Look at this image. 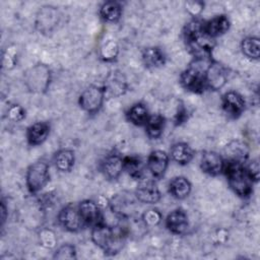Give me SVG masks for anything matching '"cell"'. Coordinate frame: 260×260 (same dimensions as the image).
<instances>
[{
  "label": "cell",
  "instance_id": "obj_40",
  "mask_svg": "<svg viewBox=\"0 0 260 260\" xmlns=\"http://www.w3.org/2000/svg\"><path fill=\"white\" fill-rule=\"evenodd\" d=\"M187 110L184 108V106H180L178 109V112L175 116V124L176 125H180L182 123H184L187 120Z\"/></svg>",
  "mask_w": 260,
  "mask_h": 260
},
{
  "label": "cell",
  "instance_id": "obj_7",
  "mask_svg": "<svg viewBox=\"0 0 260 260\" xmlns=\"http://www.w3.org/2000/svg\"><path fill=\"white\" fill-rule=\"evenodd\" d=\"M105 95L106 94L103 87L91 85L81 92L78 103L82 110L89 114H94L102 108Z\"/></svg>",
  "mask_w": 260,
  "mask_h": 260
},
{
  "label": "cell",
  "instance_id": "obj_38",
  "mask_svg": "<svg viewBox=\"0 0 260 260\" xmlns=\"http://www.w3.org/2000/svg\"><path fill=\"white\" fill-rule=\"evenodd\" d=\"M186 9L187 11L193 15V16H197L201 13V11L204 9V3L201 1H188L186 2Z\"/></svg>",
  "mask_w": 260,
  "mask_h": 260
},
{
  "label": "cell",
  "instance_id": "obj_4",
  "mask_svg": "<svg viewBox=\"0 0 260 260\" xmlns=\"http://www.w3.org/2000/svg\"><path fill=\"white\" fill-rule=\"evenodd\" d=\"M51 72L44 64H38L29 68L24 74V82L27 88L34 92H44L50 85Z\"/></svg>",
  "mask_w": 260,
  "mask_h": 260
},
{
  "label": "cell",
  "instance_id": "obj_13",
  "mask_svg": "<svg viewBox=\"0 0 260 260\" xmlns=\"http://www.w3.org/2000/svg\"><path fill=\"white\" fill-rule=\"evenodd\" d=\"M101 170L108 180H116L124 170V157L118 152H111L104 158Z\"/></svg>",
  "mask_w": 260,
  "mask_h": 260
},
{
  "label": "cell",
  "instance_id": "obj_17",
  "mask_svg": "<svg viewBox=\"0 0 260 260\" xmlns=\"http://www.w3.org/2000/svg\"><path fill=\"white\" fill-rule=\"evenodd\" d=\"M146 164L152 177L155 179H160L164 177L168 169L169 155L162 150H153L148 155Z\"/></svg>",
  "mask_w": 260,
  "mask_h": 260
},
{
  "label": "cell",
  "instance_id": "obj_16",
  "mask_svg": "<svg viewBox=\"0 0 260 260\" xmlns=\"http://www.w3.org/2000/svg\"><path fill=\"white\" fill-rule=\"evenodd\" d=\"M78 210L84 224L95 225L103 222V215L98 203L92 200L86 199L79 203Z\"/></svg>",
  "mask_w": 260,
  "mask_h": 260
},
{
  "label": "cell",
  "instance_id": "obj_25",
  "mask_svg": "<svg viewBox=\"0 0 260 260\" xmlns=\"http://www.w3.org/2000/svg\"><path fill=\"white\" fill-rule=\"evenodd\" d=\"M183 34H184V38L188 45L196 42L198 39H200L202 36L205 35L204 21H202L198 18H194V19L190 20L185 25Z\"/></svg>",
  "mask_w": 260,
  "mask_h": 260
},
{
  "label": "cell",
  "instance_id": "obj_39",
  "mask_svg": "<svg viewBox=\"0 0 260 260\" xmlns=\"http://www.w3.org/2000/svg\"><path fill=\"white\" fill-rule=\"evenodd\" d=\"M15 62H16L15 51L11 50V49H8L6 51V53L4 54V57H3V65L7 68H11V67L14 66Z\"/></svg>",
  "mask_w": 260,
  "mask_h": 260
},
{
  "label": "cell",
  "instance_id": "obj_29",
  "mask_svg": "<svg viewBox=\"0 0 260 260\" xmlns=\"http://www.w3.org/2000/svg\"><path fill=\"white\" fill-rule=\"evenodd\" d=\"M144 126H145L148 137L152 139H156L164 132V129L166 126V119L159 114H154L149 116Z\"/></svg>",
  "mask_w": 260,
  "mask_h": 260
},
{
  "label": "cell",
  "instance_id": "obj_27",
  "mask_svg": "<svg viewBox=\"0 0 260 260\" xmlns=\"http://www.w3.org/2000/svg\"><path fill=\"white\" fill-rule=\"evenodd\" d=\"M100 15L107 22H116L122 15V7L116 1H107L100 8Z\"/></svg>",
  "mask_w": 260,
  "mask_h": 260
},
{
  "label": "cell",
  "instance_id": "obj_32",
  "mask_svg": "<svg viewBox=\"0 0 260 260\" xmlns=\"http://www.w3.org/2000/svg\"><path fill=\"white\" fill-rule=\"evenodd\" d=\"M101 58L105 61H113L119 54V46L114 41H108L101 48Z\"/></svg>",
  "mask_w": 260,
  "mask_h": 260
},
{
  "label": "cell",
  "instance_id": "obj_5",
  "mask_svg": "<svg viewBox=\"0 0 260 260\" xmlns=\"http://www.w3.org/2000/svg\"><path fill=\"white\" fill-rule=\"evenodd\" d=\"M26 186L30 193L41 191L49 182V166L42 160L31 164L26 171Z\"/></svg>",
  "mask_w": 260,
  "mask_h": 260
},
{
  "label": "cell",
  "instance_id": "obj_11",
  "mask_svg": "<svg viewBox=\"0 0 260 260\" xmlns=\"http://www.w3.org/2000/svg\"><path fill=\"white\" fill-rule=\"evenodd\" d=\"M103 88L105 90V94H109L111 96H120L124 94L128 88L126 77L119 70L111 71L105 80V85Z\"/></svg>",
  "mask_w": 260,
  "mask_h": 260
},
{
  "label": "cell",
  "instance_id": "obj_10",
  "mask_svg": "<svg viewBox=\"0 0 260 260\" xmlns=\"http://www.w3.org/2000/svg\"><path fill=\"white\" fill-rule=\"evenodd\" d=\"M228 70L221 64L212 61L207 67L205 78L207 88L217 90L221 88L228 81Z\"/></svg>",
  "mask_w": 260,
  "mask_h": 260
},
{
  "label": "cell",
  "instance_id": "obj_15",
  "mask_svg": "<svg viewBox=\"0 0 260 260\" xmlns=\"http://www.w3.org/2000/svg\"><path fill=\"white\" fill-rule=\"evenodd\" d=\"M224 159L215 151H205L201 155L200 168L201 170L210 176H217L223 171Z\"/></svg>",
  "mask_w": 260,
  "mask_h": 260
},
{
  "label": "cell",
  "instance_id": "obj_12",
  "mask_svg": "<svg viewBox=\"0 0 260 260\" xmlns=\"http://www.w3.org/2000/svg\"><path fill=\"white\" fill-rule=\"evenodd\" d=\"M134 194L139 202L146 204H154L160 200V192L155 182L151 180H141Z\"/></svg>",
  "mask_w": 260,
  "mask_h": 260
},
{
  "label": "cell",
  "instance_id": "obj_1",
  "mask_svg": "<svg viewBox=\"0 0 260 260\" xmlns=\"http://www.w3.org/2000/svg\"><path fill=\"white\" fill-rule=\"evenodd\" d=\"M126 231L122 228H114L104 221L92 226L91 240L106 254L114 255L123 248Z\"/></svg>",
  "mask_w": 260,
  "mask_h": 260
},
{
  "label": "cell",
  "instance_id": "obj_35",
  "mask_svg": "<svg viewBox=\"0 0 260 260\" xmlns=\"http://www.w3.org/2000/svg\"><path fill=\"white\" fill-rule=\"evenodd\" d=\"M40 243L46 248H53L56 245V237L51 230H43L40 233Z\"/></svg>",
  "mask_w": 260,
  "mask_h": 260
},
{
  "label": "cell",
  "instance_id": "obj_41",
  "mask_svg": "<svg viewBox=\"0 0 260 260\" xmlns=\"http://www.w3.org/2000/svg\"><path fill=\"white\" fill-rule=\"evenodd\" d=\"M6 219V207H5V204L4 202L1 203V224L3 225L4 221Z\"/></svg>",
  "mask_w": 260,
  "mask_h": 260
},
{
  "label": "cell",
  "instance_id": "obj_9",
  "mask_svg": "<svg viewBox=\"0 0 260 260\" xmlns=\"http://www.w3.org/2000/svg\"><path fill=\"white\" fill-rule=\"evenodd\" d=\"M221 106L229 117L236 119L244 112L246 103L244 98L237 91H228L222 95Z\"/></svg>",
  "mask_w": 260,
  "mask_h": 260
},
{
  "label": "cell",
  "instance_id": "obj_22",
  "mask_svg": "<svg viewBox=\"0 0 260 260\" xmlns=\"http://www.w3.org/2000/svg\"><path fill=\"white\" fill-rule=\"evenodd\" d=\"M142 62L147 68H157L165 65L167 57L158 47H148L142 51Z\"/></svg>",
  "mask_w": 260,
  "mask_h": 260
},
{
  "label": "cell",
  "instance_id": "obj_20",
  "mask_svg": "<svg viewBox=\"0 0 260 260\" xmlns=\"http://www.w3.org/2000/svg\"><path fill=\"white\" fill-rule=\"evenodd\" d=\"M230 25L231 22L226 15H216L208 21H204V31L208 37L214 39L225 34L229 30Z\"/></svg>",
  "mask_w": 260,
  "mask_h": 260
},
{
  "label": "cell",
  "instance_id": "obj_14",
  "mask_svg": "<svg viewBox=\"0 0 260 260\" xmlns=\"http://www.w3.org/2000/svg\"><path fill=\"white\" fill-rule=\"evenodd\" d=\"M59 20V12L57 7L46 5L43 6L38 14H37V27L43 31L48 32L51 31L53 27L58 23Z\"/></svg>",
  "mask_w": 260,
  "mask_h": 260
},
{
  "label": "cell",
  "instance_id": "obj_34",
  "mask_svg": "<svg viewBox=\"0 0 260 260\" xmlns=\"http://www.w3.org/2000/svg\"><path fill=\"white\" fill-rule=\"evenodd\" d=\"M55 259H76V250L73 245L70 244H64L60 246L55 254H54Z\"/></svg>",
  "mask_w": 260,
  "mask_h": 260
},
{
  "label": "cell",
  "instance_id": "obj_26",
  "mask_svg": "<svg viewBox=\"0 0 260 260\" xmlns=\"http://www.w3.org/2000/svg\"><path fill=\"white\" fill-rule=\"evenodd\" d=\"M55 166L60 172H70L74 166L75 154L74 151L68 148L60 149L55 154Z\"/></svg>",
  "mask_w": 260,
  "mask_h": 260
},
{
  "label": "cell",
  "instance_id": "obj_19",
  "mask_svg": "<svg viewBox=\"0 0 260 260\" xmlns=\"http://www.w3.org/2000/svg\"><path fill=\"white\" fill-rule=\"evenodd\" d=\"M224 152H225V158H223L224 160L242 164V165H245L249 155V149L247 144L240 140H235L229 143L225 146Z\"/></svg>",
  "mask_w": 260,
  "mask_h": 260
},
{
  "label": "cell",
  "instance_id": "obj_3",
  "mask_svg": "<svg viewBox=\"0 0 260 260\" xmlns=\"http://www.w3.org/2000/svg\"><path fill=\"white\" fill-rule=\"evenodd\" d=\"M231 189L240 197H249L253 192V181L245 170V165L224 160L223 171Z\"/></svg>",
  "mask_w": 260,
  "mask_h": 260
},
{
  "label": "cell",
  "instance_id": "obj_24",
  "mask_svg": "<svg viewBox=\"0 0 260 260\" xmlns=\"http://www.w3.org/2000/svg\"><path fill=\"white\" fill-rule=\"evenodd\" d=\"M193 155L192 148L185 142L175 143L171 148V156L179 165L189 164L192 160Z\"/></svg>",
  "mask_w": 260,
  "mask_h": 260
},
{
  "label": "cell",
  "instance_id": "obj_21",
  "mask_svg": "<svg viewBox=\"0 0 260 260\" xmlns=\"http://www.w3.org/2000/svg\"><path fill=\"white\" fill-rule=\"evenodd\" d=\"M50 133V125L47 122H36L27 128L26 138L30 145L42 144Z\"/></svg>",
  "mask_w": 260,
  "mask_h": 260
},
{
  "label": "cell",
  "instance_id": "obj_28",
  "mask_svg": "<svg viewBox=\"0 0 260 260\" xmlns=\"http://www.w3.org/2000/svg\"><path fill=\"white\" fill-rule=\"evenodd\" d=\"M127 119L136 126H143L149 118L148 111L143 104H135L127 111Z\"/></svg>",
  "mask_w": 260,
  "mask_h": 260
},
{
  "label": "cell",
  "instance_id": "obj_8",
  "mask_svg": "<svg viewBox=\"0 0 260 260\" xmlns=\"http://www.w3.org/2000/svg\"><path fill=\"white\" fill-rule=\"evenodd\" d=\"M58 219L60 224L68 232H78L82 229L84 222L81 218V215L78 210V206L73 204H68L64 206L58 214Z\"/></svg>",
  "mask_w": 260,
  "mask_h": 260
},
{
  "label": "cell",
  "instance_id": "obj_33",
  "mask_svg": "<svg viewBox=\"0 0 260 260\" xmlns=\"http://www.w3.org/2000/svg\"><path fill=\"white\" fill-rule=\"evenodd\" d=\"M141 220L146 226H155L161 220V213L155 208L147 209L143 212Z\"/></svg>",
  "mask_w": 260,
  "mask_h": 260
},
{
  "label": "cell",
  "instance_id": "obj_18",
  "mask_svg": "<svg viewBox=\"0 0 260 260\" xmlns=\"http://www.w3.org/2000/svg\"><path fill=\"white\" fill-rule=\"evenodd\" d=\"M188 215L186 211L182 208H177L173 210L166 218L167 229L176 235L185 233L188 228Z\"/></svg>",
  "mask_w": 260,
  "mask_h": 260
},
{
  "label": "cell",
  "instance_id": "obj_30",
  "mask_svg": "<svg viewBox=\"0 0 260 260\" xmlns=\"http://www.w3.org/2000/svg\"><path fill=\"white\" fill-rule=\"evenodd\" d=\"M124 170L134 179H141L144 173V162L137 155L124 157Z\"/></svg>",
  "mask_w": 260,
  "mask_h": 260
},
{
  "label": "cell",
  "instance_id": "obj_23",
  "mask_svg": "<svg viewBox=\"0 0 260 260\" xmlns=\"http://www.w3.org/2000/svg\"><path fill=\"white\" fill-rule=\"evenodd\" d=\"M169 192L177 199H184L191 192V184L185 177H175L169 184Z\"/></svg>",
  "mask_w": 260,
  "mask_h": 260
},
{
  "label": "cell",
  "instance_id": "obj_37",
  "mask_svg": "<svg viewBox=\"0 0 260 260\" xmlns=\"http://www.w3.org/2000/svg\"><path fill=\"white\" fill-rule=\"evenodd\" d=\"M245 170L253 182H258L260 177V171H259V162L257 159H253L247 166H245Z\"/></svg>",
  "mask_w": 260,
  "mask_h": 260
},
{
  "label": "cell",
  "instance_id": "obj_6",
  "mask_svg": "<svg viewBox=\"0 0 260 260\" xmlns=\"http://www.w3.org/2000/svg\"><path fill=\"white\" fill-rule=\"evenodd\" d=\"M137 201L135 194L132 195L128 192H121L116 194L110 201L112 211L121 218L132 217L137 210Z\"/></svg>",
  "mask_w": 260,
  "mask_h": 260
},
{
  "label": "cell",
  "instance_id": "obj_36",
  "mask_svg": "<svg viewBox=\"0 0 260 260\" xmlns=\"http://www.w3.org/2000/svg\"><path fill=\"white\" fill-rule=\"evenodd\" d=\"M7 116L10 120L14 121V122H18L21 121L24 116H25V112L24 110L18 106V105H12L8 108V112H7Z\"/></svg>",
  "mask_w": 260,
  "mask_h": 260
},
{
  "label": "cell",
  "instance_id": "obj_31",
  "mask_svg": "<svg viewBox=\"0 0 260 260\" xmlns=\"http://www.w3.org/2000/svg\"><path fill=\"white\" fill-rule=\"evenodd\" d=\"M243 54L250 59H259L260 56V42L257 37H247L241 43Z\"/></svg>",
  "mask_w": 260,
  "mask_h": 260
},
{
  "label": "cell",
  "instance_id": "obj_2",
  "mask_svg": "<svg viewBox=\"0 0 260 260\" xmlns=\"http://www.w3.org/2000/svg\"><path fill=\"white\" fill-rule=\"evenodd\" d=\"M211 59H197L190 64V66L184 70L180 76V82L184 88L194 93H202L206 88V70Z\"/></svg>",
  "mask_w": 260,
  "mask_h": 260
}]
</instances>
